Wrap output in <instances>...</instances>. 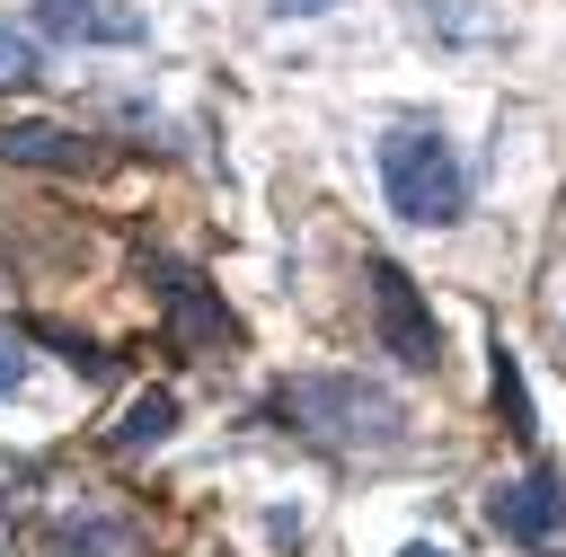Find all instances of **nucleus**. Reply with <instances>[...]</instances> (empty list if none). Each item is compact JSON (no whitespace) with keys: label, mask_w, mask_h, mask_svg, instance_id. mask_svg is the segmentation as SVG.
<instances>
[{"label":"nucleus","mask_w":566,"mask_h":557,"mask_svg":"<svg viewBox=\"0 0 566 557\" xmlns=\"http://www.w3.org/2000/svg\"><path fill=\"white\" fill-rule=\"evenodd\" d=\"M398 557H451V548H433V539H407V548H398Z\"/></svg>","instance_id":"nucleus-13"},{"label":"nucleus","mask_w":566,"mask_h":557,"mask_svg":"<svg viewBox=\"0 0 566 557\" xmlns=\"http://www.w3.org/2000/svg\"><path fill=\"white\" fill-rule=\"evenodd\" d=\"M371 327H380V345H389L407 371H433V362H442V327H433V309L416 301V283H407L389 256H371Z\"/></svg>","instance_id":"nucleus-3"},{"label":"nucleus","mask_w":566,"mask_h":557,"mask_svg":"<svg viewBox=\"0 0 566 557\" xmlns=\"http://www.w3.org/2000/svg\"><path fill=\"white\" fill-rule=\"evenodd\" d=\"M35 71H44V62H35V44H27V35H9V27H0V88H27V80H35Z\"/></svg>","instance_id":"nucleus-10"},{"label":"nucleus","mask_w":566,"mask_h":557,"mask_svg":"<svg viewBox=\"0 0 566 557\" xmlns=\"http://www.w3.org/2000/svg\"><path fill=\"white\" fill-rule=\"evenodd\" d=\"M0 150H9V159H27V168H88V141H80V133H62V124H9V133H0Z\"/></svg>","instance_id":"nucleus-7"},{"label":"nucleus","mask_w":566,"mask_h":557,"mask_svg":"<svg viewBox=\"0 0 566 557\" xmlns=\"http://www.w3.org/2000/svg\"><path fill=\"white\" fill-rule=\"evenodd\" d=\"M177 433V398L168 389H142L133 407H124V424H115V451H150V442H168Z\"/></svg>","instance_id":"nucleus-8"},{"label":"nucleus","mask_w":566,"mask_h":557,"mask_svg":"<svg viewBox=\"0 0 566 557\" xmlns=\"http://www.w3.org/2000/svg\"><path fill=\"white\" fill-rule=\"evenodd\" d=\"M495 407H504V424L531 442L539 424H531V398H522V371H513V354H495Z\"/></svg>","instance_id":"nucleus-9"},{"label":"nucleus","mask_w":566,"mask_h":557,"mask_svg":"<svg viewBox=\"0 0 566 557\" xmlns=\"http://www.w3.org/2000/svg\"><path fill=\"white\" fill-rule=\"evenodd\" d=\"M35 27L62 44H142L150 35V18L124 0H35Z\"/></svg>","instance_id":"nucleus-6"},{"label":"nucleus","mask_w":566,"mask_h":557,"mask_svg":"<svg viewBox=\"0 0 566 557\" xmlns=\"http://www.w3.org/2000/svg\"><path fill=\"white\" fill-rule=\"evenodd\" d=\"M486 522H495L513 548H557V539H566V486H557L548 469H522V477H504V486L486 495Z\"/></svg>","instance_id":"nucleus-4"},{"label":"nucleus","mask_w":566,"mask_h":557,"mask_svg":"<svg viewBox=\"0 0 566 557\" xmlns=\"http://www.w3.org/2000/svg\"><path fill=\"white\" fill-rule=\"evenodd\" d=\"M274 416H283L301 442H327V451H398V442H407L398 398L371 389L363 371H301V380H274Z\"/></svg>","instance_id":"nucleus-1"},{"label":"nucleus","mask_w":566,"mask_h":557,"mask_svg":"<svg viewBox=\"0 0 566 557\" xmlns=\"http://www.w3.org/2000/svg\"><path fill=\"white\" fill-rule=\"evenodd\" d=\"M318 9H336V0H274V18H318Z\"/></svg>","instance_id":"nucleus-12"},{"label":"nucleus","mask_w":566,"mask_h":557,"mask_svg":"<svg viewBox=\"0 0 566 557\" xmlns=\"http://www.w3.org/2000/svg\"><path fill=\"white\" fill-rule=\"evenodd\" d=\"M18 389H27V336L0 318V398H18Z\"/></svg>","instance_id":"nucleus-11"},{"label":"nucleus","mask_w":566,"mask_h":557,"mask_svg":"<svg viewBox=\"0 0 566 557\" xmlns=\"http://www.w3.org/2000/svg\"><path fill=\"white\" fill-rule=\"evenodd\" d=\"M380 195H389L398 221L451 230L469 212V168H460V150L433 124H398V133H380Z\"/></svg>","instance_id":"nucleus-2"},{"label":"nucleus","mask_w":566,"mask_h":557,"mask_svg":"<svg viewBox=\"0 0 566 557\" xmlns=\"http://www.w3.org/2000/svg\"><path fill=\"white\" fill-rule=\"evenodd\" d=\"M159 301H168V345L177 354H221L239 327H230V309L203 292V274H186V265H159Z\"/></svg>","instance_id":"nucleus-5"}]
</instances>
